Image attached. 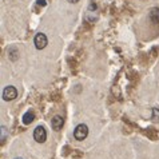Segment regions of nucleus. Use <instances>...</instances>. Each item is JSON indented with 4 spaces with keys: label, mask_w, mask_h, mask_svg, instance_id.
Here are the masks:
<instances>
[{
    "label": "nucleus",
    "mask_w": 159,
    "mask_h": 159,
    "mask_svg": "<svg viewBox=\"0 0 159 159\" xmlns=\"http://www.w3.org/2000/svg\"><path fill=\"white\" fill-rule=\"evenodd\" d=\"M88 135V127L86 125H79L74 131V136L76 140H84Z\"/></svg>",
    "instance_id": "obj_1"
},
{
    "label": "nucleus",
    "mask_w": 159,
    "mask_h": 159,
    "mask_svg": "<svg viewBox=\"0 0 159 159\" xmlns=\"http://www.w3.org/2000/svg\"><path fill=\"white\" fill-rule=\"evenodd\" d=\"M34 139L36 140L38 143H44V142H46L47 132H46V130H44V127L39 126V127L35 129V131H34Z\"/></svg>",
    "instance_id": "obj_2"
},
{
    "label": "nucleus",
    "mask_w": 159,
    "mask_h": 159,
    "mask_svg": "<svg viewBox=\"0 0 159 159\" xmlns=\"http://www.w3.org/2000/svg\"><path fill=\"white\" fill-rule=\"evenodd\" d=\"M16 96H17V90L14 86H8V87L4 88V91H3V99L4 100H7V102L14 100Z\"/></svg>",
    "instance_id": "obj_3"
},
{
    "label": "nucleus",
    "mask_w": 159,
    "mask_h": 159,
    "mask_svg": "<svg viewBox=\"0 0 159 159\" xmlns=\"http://www.w3.org/2000/svg\"><path fill=\"white\" fill-rule=\"evenodd\" d=\"M34 43H35V47H36L38 50H43V48H46V46L48 44L47 36L44 34H38L34 39Z\"/></svg>",
    "instance_id": "obj_4"
},
{
    "label": "nucleus",
    "mask_w": 159,
    "mask_h": 159,
    "mask_svg": "<svg viewBox=\"0 0 159 159\" xmlns=\"http://www.w3.org/2000/svg\"><path fill=\"white\" fill-rule=\"evenodd\" d=\"M63 123H64V120L61 116H54V119H52V122H51V126L55 131H59L61 129V126H63Z\"/></svg>",
    "instance_id": "obj_5"
},
{
    "label": "nucleus",
    "mask_w": 159,
    "mask_h": 159,
    "mask_svg": "<svg viewBox=\"0 0 159 159\" xmlns=\"http://www.w3.org/2000/svg\"><path fill=\"white\" fill-rule=\"evenodd\" d=\"M150 19L152 20V23H159V10L158 8H152L150 12Z\"/></svg>",
    "instance_id": "obj_6"
},
{
    "label": "nucleus",
    "mask_w": 159,
    "mask_h": 159,
    "mask_svg": "<svg viewBox=\"0 0 159 159\" xmlns=\"http://www.w3.org/2000/svg\"><path fill=\"white\" fill-rule=\"evenodd\" d=\"M35 119V115L34 112H25L23 115V123L24 125H30V123H32Z\"/></svg>",
    "instance_id": "obj_7"
},
{
    "label": "nucleus",
    "mask_w": 159,
    "mask_h": 159,
    "mask_svg": "<svg viewBox=\"0 0 159 159\" xmlns=\"http://www.w3.org/2000/svg\"><path fill=\"white\" fill-rule=\"evenodd\" d=\"M152 120H159V108H152Z\"/></svg>",
    "instance_id": "obj_8"
},
{
    "label": "nucleus",
    "mask_w": 159,
    "mask_h": 159,
    "mask_svg": "<svg viewBox=\"0 0 159 159\" xmlns=\"http://www.w3.org/2000/svg\"><path fill=\"white\" fill-rule=\"evenodd\" d=\"M6 138V127H2V142Z\"/></svg>",
    "instance_id": "obj_9"
},
{
    "label": "nucleus",
    "mask_w": 159,
    "mask_h": 159,
    "mask_svg": "<svg viewBox=\"0 0 159 159\" xmlns=\"http://www.w3.org/2000/svg\"><path fill=\"white\" fill-rule=\"evenodd\" d=\"M38 4L39 6H40V4L42 6H46V0H38Z\"/></svg>",
    "instance_id": "obj_10"
},
{
    "label": "nucleus",
    "mask_w": 159,
    "mask_h": 159,
    "mask_svg": "<svg viewBox=\"0 0 159 159\" xmlns=\"http://www.w3.org/2000/svg\"><path fill=\"white\" fill-rule=\"evenodd\" d=\"M68 2H70V3H78L79 0H68Z\"/></svg>",
    "instance_id": "obj_11"
},
{
    "label": "nucleus",
    "mask_w": 159,
    "mask_h": 159,
    "mask_svg": "<svg viewBox=\"0 0 159 159\" xmlns=\"http://www.w3.org/2000/svg\"><path fill=\"white\" fill-rule=\"evenodd\" d=\"M15 159H21V158H15Z\"/></svg>",
    "instance_id": "obj_12"
}]
</instances>
